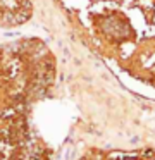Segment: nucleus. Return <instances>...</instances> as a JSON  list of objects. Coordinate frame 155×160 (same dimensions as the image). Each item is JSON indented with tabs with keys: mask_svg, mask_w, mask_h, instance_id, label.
Returning a JSON list of instances; mask_svg holds the SVG:
<instances>
[{
	"mask_svg": "<svg viewBox=\"0 0 155 160\" xmlns=\"http://www.w3.org/2000/svg\"><path fill=\"white\" fill-rule=\"evenodd\" d=\"M0 160H48L45 145L31 129L21 91H0Z\"/></svg>",
	"mask_w": 155,
	"mask_h": 160,
	"instance_id": "nucleus-1",
	"label": "nucleus"
},
{
	"mask_svg": "<svg viewBox=\"0 0 155 160\" xmlns=\"http://www.w3.org/2000/svg\"><path fill=\"white\" fill-rule=\"evenodd\" d=\"M109 160H155V155H152V157H141V155H136V157H121V158H109Z\"/></svg>",
	"mask_w": 155,
	"mask_h": 160,
	"instance_id": "nucleus-2",
	"label": "nucleus"
}]
</instances>
